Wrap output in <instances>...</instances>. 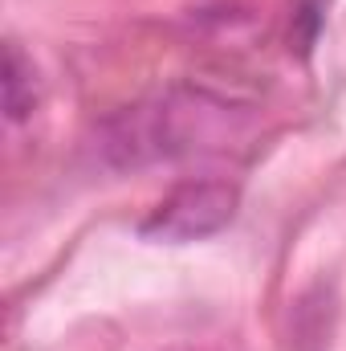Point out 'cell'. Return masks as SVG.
Here are the masks:
<instances>
[{"mask_svg": "<svg viewBox=\"0 0 346 351\" xmlns=\"http://www.w3.org/2000/svg\"><path fill=\"white\" fill-rule=\"evenodd\" d=\"M245 114V102H232L191 78V86L168 90L159 98L122 106L110 119H102L94 131V152L102 156V164L118 172L183 160L191 152L220 147V139H228Z\"/></svg>", "mask_w": 346, "mask_h": 351, "instance_id": "cell-1", "label": "cell"}, {"mask_svg": "<svg viewBox=\"0 0 346 351\" xmlns=\"http://www.w3.org/2000/svg\"><path fill=\"white\" fill-rule=\"evenodd\" d=\"M241 188L228 180H187L151 208V217L139 225L143 241L155 245H191L204 237H216L237 221Z\"/></svg>", "mask_w": 346, "mask_h": 351, "instance_id": "cell-2", "label": "cell"}, {"mask_svg": "<svg viewBox=\"0 0 346 351\" xmlns=\"http://www.w3.org/2000/svg\"><path fill=\"white\" fill-rule=\"evenodd\" d=\"M0 90H4V114H8V123H25V119L37 110L41 82H37V70H33V62L21 53V45H16V41H8V45H4Z\"/></svg>", "mask_w": 346, "mask_h": 351, "instance_id": "cell-3", "label": "cell"}, {"mask_svg": "<svg viewBox=\"0 0 346 351\" xmlns=\"http://www.w3.org/2000/svg\"><path fill=\"white\" fill-rule=\"evenodd\" d=\"M322 21H326V0H297L293 4V21H289V45L306 58L322 33Z\"/></svg>", "mask_w": 346, "mask_h": 351, "instance_id": "cell-4", "label": "cell"}]
</instances>
